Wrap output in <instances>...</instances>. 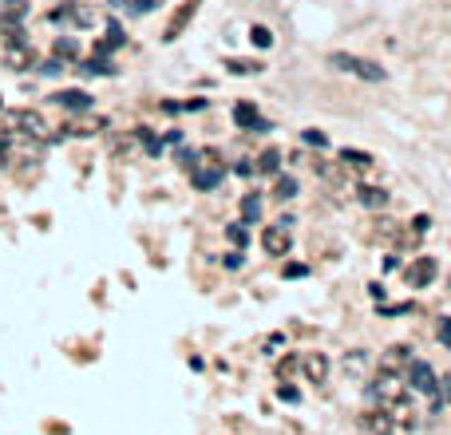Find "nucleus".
<instances>
[{
	"instance_id": "f3484780",
	"label": "nucleus",
	"mask_w": 451,
	"mask_h": 435,
	"mask_svg": "<svg viewBox=\"0 0 451 435\" xmlns=\"http://www.w3.org/2000/svg\"><path fill=\"white\" fill-rule=\"evenodd\" d=\"M123 40H127V36H123V28H119V20H111L107 24V36H103L100 44H95V51H100V56H107V51H115V48H123Z\"/></svg>"
},
{
	"instance_id": "20e7f679",
	"label": "nucleus",
	"mask_w": 451,
	"mask_h": 435,
	"mask_svg": "<svg viewBox=\"0 0 451 435\" xmlns=\"http://www.w3.org/2000/svg\"><path fill=\"white\" fill-rule=\"evenodd\" d=\"M48 99L56 103V107H64V111H76V115L91 111V95L83 92V87H64V92H52Z\"/></svg>"
},
{
	"instance_id": "aec40b11",
	"label": "nucleus",
	"mask_w": 451,
	"mask_h": 435,
	"mask_svg": "<svg viewBox=\"0 0 451 435\" xmlns=\"http://www.w3.org/2000/svg\"><path fill=\"white\" fill-rule=\"evenodd\" d=\"M341 162H349L352 171H368V166H372V154H368V151H352V147H344V151H341Z\"/></svg>"
},
{
	"instance_id": "473e14b6",
	"label": "nucleus",
	"mask_w": 451,
	"mask_h": 435,
	"mask_svg": "<svg viewBox=\"0 0 451 435\" xmlns=\"http://www.w3.org/2000/svg\"><path fill=\"white\" fill-rule=\"evenodd\" d=\"M277 400H285V404H297V400H301V392H297L293 384H281V388H277Z\"/></svg>"
},
{
	"instance_id": "9b49d317",
	"label": "nucleus",
	"mask_w": 451,
	"mask_h": 435,
	"mask_svg": "<svg viewBox=\"0 0 451 435\" xmlns=\"http://www.w3.org/2000/svg\"><path fill=\"white\" fill-rule=\"evenodd\" d=\"M198 4H202V0H186V4L179 8V16H171V24H167V40H179L182 32H186V24L194 20V12H198Z\"/></svg>"
},
{
	"instance_id": "412c9836",
	"label": "nucleus",
	"mask_w": 451,
	"mask_h": 435,
	"mask_svg": "<svg viewBox=\"0 0 451 435\" xmlns=\"http://www.w3.org/2000/svg\"><path fill=\"white\" fill-rule=\"evenodd\" d=\"M411 356H408V348L404 344H396V348H388V356H384V372H396V368H404Z\"/></svg>"
},
{
	"instance_id": "9d476101",
	"label": "nucleus",
	"mask_w": 451,
	"mask_h": 435,
	"mask_svg": "<svg viewBox=\"0 0 451 435\" xmlns=\"http://www.w3.org/2000/svg\"><path fill=\"white\" fill-rule=\"evenodd\" d=\"M368 396L376 400V404H388V400H396V396H400V380H396L392 372L376 376V384L368 388Z\"/></svg>"
},
{
	"instance_id": "c9c22d12",
	"label": "nucleus",
	"mask_w": 451,
	"mask_h": 435,
	"mask_svg": "<svg viewBox=\"0 0 451 435\" xmlns=\"http://www.w3.org/2000/svg\"><path fill=\"white\" fill-rule=\"evenodd\" d=\"M159 142H162V147H179V142H182V131H167Z\"/></svg>"
},
{
	"instance_id": "1a4fd4ad",
	"label": "nucleus",
	"mask_w": 451,
	"mask_h": 435,
	"mask_svg": "<svg viewBox=\"0 0 451 435\" xmlns=\"http://www.w3.org/2000/svg\"><path fill=\"white\" fill-rule=\"evenodd\" d=\"M435 274H440V265H435V257H416L408 269V285L411 289H423V285L435 281Z\"/></svg>"
},
{
	"instance_id": "393cba45",
	"label": "nucleus",
	"mask_w": 451,
	"mask_h": 435,
	"mask_svg": "<svg viewBox=\"0 0 451 435\" xmlns=\"http://www.w3.org/2000/svg\"><path fill=\"white\" fill-rule=\"evenodd\" d=\"M250 40H253V48H273V32L265 24H258V28H250Z\"/></svg>"
},
{
	"instance_id": "2f4dec72",
	"label": "nucleus",
	"mask_w": 451,
	"mask_h": 435,
	"mask_svg": "<svg viewBox=\"0 0 451 435\" xmlns=\"http://www.w3.org/2000/svg\"><path fill=\"white\" fill-rule=\"evenodd\" d=\"M305 274H309V269H305V265H297V262H289L285 269H281V277H285V281H297V277H305Z\"/></svg>"
},
{
	"instance_id": "4be33fe9",
	"label": "nucleus",
	"mask_w": 451,
	"mask_h": 435,
	"mask_svg": "<svg viewBox=\"0 0 451 435\" xmlns=\"http://www.w3.org/2000/svg\"><path fill=\"white\" fill-rule=\"evenodd\" d=\"M258 171L261 174H277L281 171V151H277V147H270V151L258 159Z\"/></svg>"
},
{
	"instance_id": "e433bc0d",
	"label": "nucleus",
	"mask_w": 451,
	"mask_h": 435,
	"mask_svg": "<svg viewBox=\"0 0 451 435\" xmlns=\"http://www.w3.org/2000/svg\"><path fill=\"white\" fill-rule=\"evenodd\" d=\"M226 269H241V250H238V253H230V257H226Z\"/></svg>"
},
{
	"instance_id": "5701e85b",
	"label": "nucleus",
	"mask_w": 451,
	"mask_h": 435,
	"mask_svg": "<svg viewBox=\"0 0 451 435\" xmlns=\"http://www.w3.org/2000/svg\"><path fill=\"white\" fill-rule=\"evenodd\" d=\"M64 68H68V63H64V60H56V56H48V60H40V63H36V71H40L44 80H56V75H60Z\"/></svg>"
},
{
	"instance_id": "a211bd4d",
	"label": "nucleus",
	"mask_w": 451,
	"mask_h": 435,
	"mask_svg": "<svg viewBox=\"0 0 451 435\" xmlns=\"http://www.w3.org/2000/svg\"><path fill=\"white\" fill-rule=\"evenodd\" d=\"M135 139H139V147L150 154V159H159L162 154V142H159V135L150 131V127H135Z\"/></svg>"
},
{
	"instance_id": "2eb2a0df",
	"label": "nucleus",
	"mask_w": 451,
	"mask_h": 435,
	"mask_svg": "<svg viewBox=\"0 0 451 435\" xmlns=\"http://www.w3.org/2000/svg\"><path fill=\"white\" fill-rule=\"evenodd\" d=\"M52 56L56 60H64V63H80V40L76 36H56V44H52Z\"/></svg>"
},
{
	"instance_id": "dca6fc26",
	"label": "nucleus",
	"mask_w": 451,
	"mask_h": 435,
	"mask_svg": "<svg viewBox=\"0 0 451 435\" xmlns=\"http://www.w3.org/2000/svg\"><path fill=\"white\" fill-rule=\"evenodd\" d=\"M103 127H107V119L83 111V119H76L71 127H64V139H68V135H95V131H103Z\"/></svg>"
},
{
	"instance_id": "423d86ee",
	"label": "nucleus",
	"mask_w": 451,
	"mask_h": 435,
	"mask_svg": "<svg viewBox=\"0 0 451 435\" xmlns=\"http://www.w3.org/2000/svg\"><path fill=\"white\" fill-rule=\"evenodd\" d=\"M301 372L309 376V384H325L329 380V356L325 353H297Z\"/></svg>"
},
{
	"instance_id": "4c0bfd02",
	"label": "nucleus",
	"mask_w": 451,
	"mask_h": 435,
	"mask_svg": "<svg viewBox=\"0 0 451 435\" xmlns=\"http://www.w3.org/2000/svg\"><path fill=\"white\" fill-rule=\"evenodd\" d=\"M0 111H4V95H0Z\"/></svg>"
},
{
	"instance_id": "39448f33",
	"label": "nucleus",
	"mask_w": 451,
	"mask_h": 435,
	"mask_svg": "<svg viewBox=\"0 0 451 435\" xmlns=\"http://www.w3.org/2000/svg\"><path fill=\"white\" fill-rule=\"evenodd\" d=\"M408 384L416 388V392H428V396L440 392V384H435V372H431L428 360H408Z\"/></svg>"
},
{
	"instance_id": "a878e982",
	"label": "nucleus",
	"mask_w": 451,
	"mask_h": 435,
	"mask_svg": "<svg viewBox=\"0 0 451 435\" xmlns=\"http://www.w3.org/2000/svg\"><path fill=\"white\" fill-rule=\"evenodd\" d=\"M226 238H230V242L241 250V245L250 242V230H246V222H234V226H226Z\"/></svg>"
},
{
	"instance_id": "c85d7f7f",
	"label": "nucleus",
	"mask_w": 451,
	"mask_h": 435,
	"mask_svg": "<svg viewBox=\"0 0 451 435\" xmlns=\"http://www.w3.org/2000/svg\"><path fill=\"white\" fill-rule=\"evenodd\" d=\"M277 198H297V178L293 174H281L277 178Z\"/></svg>"
},
{
	"instance_id": "ddd939ff",
	"label": "nucleus",
	"mask_w": 451,
	"mask_h": 435,
	"mask_svg": "<svg viewBox=\"0 0 451 435\" xmlns=\"http://www.w3.org/2000/svg\"><path fill=\"white\" fill-rule=\"evenodd\" d=\"M356 202H361L364 210H384V206L392 202V194L384 190V186H361V190H356Z\"/></svg>"
},
{
	"instance_id": "f257e3e1",
	"label": "nucleus",
	"mask_w": 451,
	"mask_h": 435,
	"mask_svg": "<svg viewBox=\"0 0 451 435\" xmlns=\"http://www.w3.org/2000/svg\"><path fill=\"white\" fill-rule=\"evenodd\" d=\"M329 63L332 68H341V71H349V75H356V80H368V83L388 80V71H384L376 60H364V56H352V51H332Z\"/></svg>"
},
{
	"instance_id": "f03ea898",
	"label": "nucleus",
	"mask_w": 451,
	"mask_h": 435,
	"mask_svg": "<svg viewBox=\"0 0 451 435\" xmlns=\"http://www.w3.org/2000/svg\"><path fill=\"white\" fill-rule=\"evenodd\" d=\"M8 131L20 135V139H44V135H48V123H44L40 111L20 107V111H8Z\"/></svg>"
},
{
	"instance_id": "6ab92c4d",
	"label": "nucleus",
	"mask_w": 451,
	"mask_h": 435,
	"mask_svg": "<svg viewBox=\"0 0 451 435\" xmlns=\"http://www.w3.org/2000/svg\"><path fill=\"white\" fill-rule=\"evenodd\" d=\"M80 68L88 71V75H115V63H111L107 56H100V51H95V56H91V60H83Z\"/></svg>"
},
{
	"instance_id": "f8f14e48",
	"label": "nucleus",
	"mask_w": 451,
	"mask_h": 435,
	"mask_svg": "<svg viewBox=\"0 0 451 435\" xmlns=\"http://www.w3.org/2000/svg\"><path fill=\"white\" fill-rule=\"evenodd\" d=\"M32 16L28 0H0V24H24Z\"/></svg>"
},
{
	"instance_id": "72a5a7b5",
	"label": "nucleus",
	"mask_w": 451,
	"mask_h": 435,
	"mask_svg": "<svg viewBox=\"0 0 451 435\" xmlns=\"http://www.w3.org/2000/svg\"><path fill=\"white\" fill-rule=\"evenodd\" d=\"M301 139L309 142V147H325V142H329V139H325L321 131H317V127H309V131H301Z\"/></svg>"
},
{
	"instance_id": "7c9ffc66",
	"label": "nucleus",
	"mask_w": 451,
	"mask_h": 435,
	"mask_svg": "<svg viewBox=\"0 0 451 435\" xmlns=\"http://www.w3.org/2000/svg\"><path fill=\"white\" fill-rule=\"evenodd\" d=\"M293 372H301V360H297V356H285V360L277 364V376H281V380H289Z\"/></svg>"
},
{
	"instance_id": "f704fd0d",
	"label": "nucleus",
	"mask_w": 451,
	"mask_h": 435,
	"mask_svg": "<svg viewBox=\"0 0 451 435\" xmlns=\"http://www.w3.org/2000/svg\"><path fill=\"white\" fill-rule=\"evenodd\" d=\"M435 333H440V341L451 348V317H440V324H435Z\"/></svg>"
},
{
	"instance_id": "6e6552de",
	"label": "nucleus",
	"mask_w": 451,
	"mask_h": 435,
	"mask_svg": "<svg viewBox=\"0 0 451 435\" xmlns=\"http://www.w3.org/2000/svg\"><path fill=\"white\" fill-rule=\"evenodd\" d=\"M234 123H238L241 131H273V123L261 119L253 103H234Z\"/></svg>"
},
{
	"instance_id": "4468645a",
	"label": "nucleus",
	"mask_w": 451,
	"mask_h": 435,
	"mask_svg": "<svg viewBox=\"0 0 451 435\" xmlns=\"http://www.w3.org/2000/svg\"><path fill=\"white\" fill-rule=\"evenodd\" d=\"M222 178H226V171H222V166H202V171H194V174H191L194 190H218Z\"/></svg>"
},
{
	"instance_id": "b1692460",
	"label": "nucleus",
	"mask_w": 451,
	"mask_h": 435,
	"mask_svg": "<svg viewBox=\"0 0 451 435\" xmlns=\"http://www.w3.org/2000/svg\"><path fill=\"white\" fill-rule=\"evenodd\" d=\"M226 68H230L234 75H258L261 63L258 60H226Z\"/></svg>"
},
{
	"instance_id": "bb28decb",
	"label": "nucleus",
	"mask_w": 451,
	"mask_h": 435,
	"mask_svg": "<svg viewBox=\"0 0 451 435\" xmlns=\"http://www.w3.org/2000/svg\"><path fill=\"white\" fill-rule=\"evenodd\" d=\"M123 4H127L131 16H143V12H155V8L162 4V0H123Z\"/></svg>"
},
{
	"instance_id": "cd10ccee",
	"label": "nucleus",
	"mask_w": 451,
	"mask_h": 435,
	"mask_svg": "<svg viewBox=\"0 0 451 435\" xmlns=\"http://www.w3.org/2000/svg\"><path fill=\"white\" fill-rule=\"evenodd\" d=\"M364 364H368V356H364L361 348H352V353L344 356V368H349L352 376H356V372H364Z\"/></svg>"
},
{
	"instance_id": "7ed1b4c3",
	"label": "nucleus",
	"mask_w": 451,
	"mask_h": 435,
	"mask_svg": "<svg viewBox=\"0 0 451 435\" xmlns=\"http://www.w3.org/2000/svg\"><path fill=\"white\" fill-rule=\"evenodd\" d=\"M289 226H293V218H281V222L265 226V233H261V250L270 253V257H285V253H289V245H293Z\"/></svg>"
},
{
	"instance_id": "0eeeda50",
	"label": "nucleus",
	"mask_w": 451,
	"mask_h": 435,
	"mask_svg": "<svg viewBox=\"0 0 451 435\" xmlns=\"http://www.w3.org/2000/svg\"><path fill=\"white\" fill-rule=\"evenodd\" d=\"M356 431L361 435H392V419L384 408H368V412L356 419Z\"/></svg>"
},
{
	"instance_id": "c756f323",
	"label": "nucleus",
	"mask_w": 451,
	"mask_h": 435,
	"mask_svg": "<svg viewBox=\"0 0 451 435\" xmlns=\"http://www.w3.org/2000/svg\"><path fill=\"white\" fill-rule=\"evenodd\" d=\"M241 214H246V222H258V218H261V198H258V194H250V198L241 202Z\"/></svg>"
}]
</instances>
